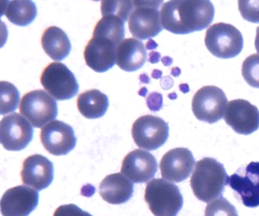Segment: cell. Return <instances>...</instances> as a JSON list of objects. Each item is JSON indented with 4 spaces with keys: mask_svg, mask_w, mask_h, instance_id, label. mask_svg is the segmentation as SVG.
<instances>
[{
    "mask_svg": "<svg viewBox=\"0 0 259 216\" xmlns=\"http://www.w3.org/2000/svg\"><path fill=\"white\" fill-rule=\"evenodd\" d=\"M160 13L165 30L183 35L209 26L214 18V7L210 1L173 0L163 4Z\"/></svg>",
    "mask_w": 259,
    "mask_h": 216,
    "instance_id": "obj_1",
    "label": "cell"
},
{
    "mask_svg": "<svg viewBox=\"0 0 259 216\" xmlns=\"http://www.w3.org/2000/svg\"><path fill=\"white\" fill-rule=\"evenodd\" d=\"M228 180L229 177L222 163L212 157H204L195 164L190 186L197 199L210 203L221 197Z\"/></svg>",
    "mask_w": 259,
    "mask_h": 216,
    "instance_id": "obj_2",
    "label": "cell"
},
{
    "mask_svg": "<svg viewBox=\"0 0 259 216\" xmlns=\"http://www.w3.org/2000/svg\"><path fill=\"white\" fill-rule=\"evenodd\" d=\"M145 200L155 216H177L183 205L179 188L162 178L149 182L145 188Z\"/></svg>",
    "mask_w": 259,
    "mask_h": 216,
    "instance_id": "obj_3",
    "label": "cell"
},
{
    "mask_svg": "<svg viewBox=\"0 0 259 216\" xmlns=\"http://www.w3.org/2000/svg\"><path fill=\"white\" fill-rule=\"evenodd\" d=\"M205 45L214 57L229 59L237 57L244 47L241 32L232 24H212L206 32Z\"/></svg>",
    "mask_w": 259,
    "mask_h": 216,
    "instance_id": "obj_4",
    "label": "cell"
},
{
    "mask_svg": "<svg viewBox=\"0 0 259 216\" xmlns=\"http://www.w3.org/2000/svg\"><path fill=\"white\" fill-rule=\"evenodd\" d=\"M135 7L128 20L129 30L135 38H152L162 30L159 6L162 1H134Z\"/></svg>",
    "mask_w": 259,
    "mask_h": 216,
    "instance_id": "obj_5",
    "label": "cell"
},
{
    "mask_svg": "<svg viewBox=\"0 0 259 216\" xmlns=\"http://www.w3.org/2000/svg\"><path fill=\"white\" fill-rule=\"evenodd\" d=\"M20 113L35 128L45 127L54 121L58 109L56 100L45 90L27 93L21 100Z\"/></svg>",
    "mask_w": 259,
    "mask_h": 216,
    "instance_id": "obj_6",
    "label": "cell"
},
{
    "mask_svg": "<svg viewBox=\"0 0 259 216\" xmlns=\"http://www.w3.org/2000/svg\"><path fill=\"white\" fill-rule=\"evenodd\" d=\"M40 80L45 90L58 101L70 100L79 90L74 74L61 62L50 63L41 73Z\"/></svg>",
    "mask_w": 259,
    "mask_h": 216,
    "instance_id": "obj_7",
    "label": "cell"
},
{
    "mask_svg": "<svg viewBox=\"0 0 259 216\" xmlns=\"http://www.w3.org/2000/svg\"><path fill=\"white\" fill-rule=\"evenodd\" d=\"M227 96L218 87L206 86L199 89L192 101V111L200 121L213 124L221 120L227 110Z\"/></svg>",
    "mask_w": 259,
    "mask_h": 216,
    "instance_id": "obj_8",
    "label": "cell"
},
{
    "mask_svg": "<svg viewBox=\"0 0 259 216\" xmlns=\"http://www.w3.org/2000/svg\"><path fill=\"white\" fill-rule=\"evenodd\" d=\"M132 135L139 147L155 151L164 145L168 139V123L156 116H142L133 123Z\"/></svg>",
    "mask_w": 259,
    "mask_h": 216,
    "instance_id": "obj_9",
    "label": "cell"
},
{
    "mask_svg": "<svg viewBox=\"0 0 259 216\" xmlns=\"http://www.w3.org/2000/svg\"><path fill=\"white\" fill-rule=\"evenodd\" d=\"M33 139L32 124L18 113L4 117L0 121V142L7 151L26 148Z\"/></svg>",
    "mask_w": 259,
    "mask_h": 216,
    "instance_id": "obj_10",
    "label": "cell"
},
{
    "mask_svg": "<svg viewBox=\"0 0 259 216\" xmlns=\"http://www.w3.org/2000/svg\"><path fill=\"white\" fill-rule=\"evenodd\" d=\"M40 139L45 150L54 156L68 154L77 142L73 128L59 120H54L41 128Z\"/></svg>",
    "mask_w": 259,
    "mask_h": 216,
    "instance_id": "obj_11",
    "label": "cell"
},
{
    "mask_svg": "<svg viewBox=\"0 0 259 216\" xmlns=\"http://www.w3.org/2000/svg\"><path fill=\"white\" fill-rule=\"evenodd\" d=\"M225 121L237 134H253L259 128V110L245 100L230 101L225 113Z\"/></svg>",
    "mask_w": 259,
    "mask_h": 216,
    "instance_id": "obj_12",
    "label": "cell"
},
{
    "mask_svg": "<svg viewBox=\"0 0 259 216\" xmlns=\"http://www.w3.org/2000/svg\"><path fill=\"white\" fill-rule=\"evenodd\" d=\"M228 185L240 196L245 207H258L259 162H251L231 176Z\"/></svg>",
    "mask_w": 259,
    "mask_h": 216,
    "instance_id": "obj_13",
    "label": "cell"
},
{
    "mask_svg": "<svg viewBox=\"0 0 259 216\" xmlns=\"http://www.w3.org/2000/svg\"><path fill=\"white\" fill-rule=\"evenodd\" d=\"M39 195L31 188L20 185L4 193L0 208L3 216H29L38 204Z\"/></svg>",
    "mask_w": 259,
    "mask_h": 216,
    "instance_id": "obj_14",
    "label": "cell"
},
{
    "mask_svg": "<svg viewBox=\"0 0 259 216\" xmlns=\"http://www.w3.org/2000/svg\"><path fill=\"white\" fill-rule=\"evenodd\" d=\"M117 48L118 45L111 39L93 35L84 51L87 65L98 73L109 70L116 62Z\"/></svg>",
    "mask_w": 259,
    "mask_h": 216,
    "instance_id": "obj_15",
    "label": "cell"
},
{
    "mask_svg": "<svg viewBox=\"0 0 259 216\" xmlns=\"http://www.w3.org/2000/svg\"><path fill=\"white\" fill-rule=\"evenodd\" d=\"M194 156L189 149H172L160 162L161 174L168 182L181 183L189 178L194 169Z\"/></svg>",
    "mask_w": 259,
    "mask_h": 216,
    "instance_id": "obj_16",
    "label": "cell"
},
{
    "mask_svg": "<svg viewBox=\"0 0 259 216\" xmlns=\"http://www.w3.org/2000/svg\"><path fill=\"white\" fill-rule=\"evenodd\" d=\"M121 172L135 184L146 183L157 172V163L153 155L141 149L134 150L123 160Z\"/></svg>",
    "mask_w": 259,
    "mask_h": 216,
    "instance_id": "obj_17",
    "label": "cell"
},
{
    "mask_svg": "<svg viewBox=\"0 0 259 216\" xmlns=\"http://www.w3.org/2000/svg\"><path fill=\"white\" fill-rule=\"evenodd\" d=\"M21 178L24 185L38 191L45 190L53 182V163L41 155L30 156L23 163Z\"/></svg>",
    "mask_w": 259,
    "mask_h": 216,
    "instance_id": "obj_18",
    "label": "cell"
},
{
    "mask_svg": "<svg viewBox=\"0 0 259 216\" xmlns=\"http://www.w3.org/2000/svg\"><path fill=\"white\" fill-rule=\"evenodd\" d=\"M100 195L110 204H123L133 196V184L123 174L115 173L100 183Z\"/></svg>",
    "mask_w": 259,
    "mask_h": 216,
    "instance_id": "obj_19",
    "label": "cell"
},
{
    "mask_svg": "<svg viewBox=\"0 0 259 216\" xmlns=\"http://www.w3.org/2000/svg\"><path fill=\"white\" fill-rule=\"evenodd\" d=\"M146 57V50L142 41L135 38L124 39L117 48L116 64L124 71H137L144 66Z\"/></svg>",
    "mask_w": 259,
    "mask_h": 216,
    "instance_id": "obj_20",
    "label": "cell"
},
{
    "mask_svg": "<svg viewBox=\"0 0 259 216\" xmlns=\"http://www.w3.org/2000/svg\"><path fill=\"white\" fill-rule=\"evenodd\" d=\"M41 46L51 59L60 62L68 57L71 51L70 40L59 27L50 26L42 33Z\"/></svg>",
    "mask_w": 259,
    "mask_h": 216,
    "instance_id": "obj_21",
    "label": "cell"
},
{
    "mask_svg": "<svg viewBox=\"0 0 259 216\" xmlns=\"http://www.w3.org/2000/svg\"><path fill=\"white\" fill-rule=\"evenodd\" d=\"M109 106L108 97L98 89H91L79 95L77 107L81 115L95 119L105 115Z\"/></svg>",
    "mask_w": 259,
    "mask_h": 216,
    "instance_id": "obj_22",
    "label": "cell"
},
{
    "mask_svg": "<svg viewBox=\"0 0 259 216\" xmlns=\"http://www.w3.org/2000/svg\"><path fill=\"white\" fill-rule=\"evenodd\" d=\"M4 13L12 24L27 26L35 20L37 9L35 3L29 0L8 1L5 3Z\"/></svg>",
    "mask_w": 259,
    "mask_h": 216,
    "instance_id": "obj_23",
    "label": "cell"
},
{
    "mask_svg": "<svg viewBox=\"0 0 259 216\" xmlns=\"http://www.w3.org/2000/svg\"><path fill=\"white\" fill-rule=\"evenodd\" d=\"M93 35L111 39L118 46L124 40V21L117 16H104L95 27Z\"/></svg>",
    "mask_w": 259,
    "mask_h": 216,
    "instance_id": "obj_24",
    "label": "cell"
},
{
    "mask_svg": "<svg viewBox=\"0 0 259 216\" xmlns=\"http://www.w3.org/2000/svg\"><path fill=\"white\" fill-rule=\"evenodd\" d=\"M20 94L12 83L0 82V114L5 115L12 113L18 108Z\"/></svg>",
    "mask_w": 259,
    "mask_h": 216,
    "instance_id": "obj_25",
    "label": "cell"
},
{
    "mask_svg": "<svg viewBox=\"0 0 259 216\" xmlns=\"http://www.w3.org/2000/svg\"><path fill=\"white\" fill-rule=\"evenodd\" d=\"M135 7L134 1H103L101 4L102 15H114L125 21L130 18Z\"/></svg>",
    "mask_w": 259,
    "mask_h": 216,
    "instance_id": "obj_26",
    "label": "cell"
},
{
    "mask_svg": "<svg viewBox=\"0 0 259 216\" xmlns=\"http://www.w3.org/2000/svg\"><path fill=\"white\" fill-rule=\"evenodd\" d=\"M242 75L244 80L256 89H259V55H250L242 65Z\"/></svg>",
    "mask_w": 259,
    "mask_h": 216,
    "instance_id": "obj_27",
    "label": "cell"
},
{
    "mask_svg": "<svg viewBox=\"0 0 259 216\" xmlns=\"http://www.w3.org/2000/svg\"><path fill=\"white\" fill-rule=\"evenodd\" d=\"M205 216H239L236 207L224 197L211 201L205 209Z\"/></svg>",
    "mask_w": 259,
    "mask_h": 216,
    "instance_id": "obj_28",
    "label": "cell"
},
{
    "mask_svg": "<svg viewBox=\"0 0 259 216\" xmlns=\"http://www.w3.org/2000/svg\"><path fill=\"white\" fill-rule=\"evenodd\" d=\"M239 10L245 20L259 23V1H239Z\"/></svg>",
    "mask_w": 259,
    "mask_h": 216,
    "instance_id": "obj_29",
    "label": "cell"
},
{
    "mask_svg": "<svg viewBox=\"0 0 259 216\" xmlns=\"http://www.w3.org/2000/svg\"><path fill=\"white\" fill-rule=\"evenodd\" d=\"M53 216H93L90 213L82 210L74 204L60 206L54 213Z\"/></svg>",
    "mask_w": 259,
    "mask_h": 216,
    "instance_id": "obj_30",
    "label": "cell"
},
{
    "mask_svg": "<svg viewBox=\"0 0 259 216\" xmlns=\"http://www.w3.org/2000/svg\"><path fill=\"white\" fill-rule=\"evenodd\" d=\"M255 48L259 55V27L256 28V39H255Z\"/></svg>",
    "mask_w": 259,
    "mask_h": 216,
    "instance_id": "obj_31",
    "label": "cell"
}]
</instances>
